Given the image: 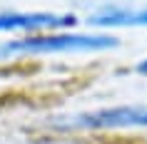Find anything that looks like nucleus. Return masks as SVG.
Returning <instances> with one entry per match:
<instances>
[{
  "instance_id": "f257e3e1",
  "label": "nucleus",
  "mask_w": 147,
  "mask_h": 144,
  "mask_svg": "<svg viewBox=\"0 0 147 144\" xmlns=\"http://www.w3.org/2000/svg\"><path fill=\"white\" fill-rule=\"evenodd\" d=\"M120 45V40L105 32H50L28 35L0 47V60L20 55H75V52H105Z\"/></svg>"
},
{
  "instance_id": "f03ea898",
  "label": "nucleus",
  "mask_w": 147,
  "mask_h": 144,
  "mask_svg": "<svg viewBox=\"0 0 147 144\" xmlns=\"http://www.w3.org/2000/svg\"><path fill=\"white\" fill-rule=\"evenodd\" d=\"M60 129H147V107L140 104H120V107H102L92 112H80L67 119L57 122Z\"/></svg>"
},
{
  "instance_id": "7ed1b4c3",
  "label": "nucleus",
  "mask_w": 147,
  "mask_h": 144,
  "mask_svg": "<svg viewBox=\"0 0 147 144\" xmlns=\"http://www.w3.org/2000/svg\"><path fill=\"white\" fill-rule=\"evenodd\" d=\"M78 23L75 15L67 13H0V32H32V30H55V27H70Z\"/></svg>"
},
{
  "instance_id": "20e7f679",
  "label": "nucleus",
  "mask_w": 147,
  "mask_h": 144,
  "mask_svg": "<svg viewBox=\"0 0 147 144\" xmlns=\"http://www.w3.org/2000/svg\"><path fill=\"white\" fill-rule=\"evenodd\" d=\"M95 27H147V8H107L90 15Z\"/></svg>"
},
{
  "instance_id": "39448f33",
  "label": "nucleus",
  "mask_w": 147,
  "mask_h": 144,
  "mask_svg": "<svg viewBox=\"0 0 147 144\" xmlns=\"http://www.w3.org/2000/svg\"><path fill=\"white\" fill-rule=\"evenodd\" d=\"M137 72H140V75H147V60H142L137 65Z\"/></svg>"
}]
</instances>
